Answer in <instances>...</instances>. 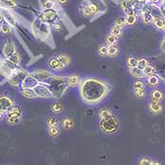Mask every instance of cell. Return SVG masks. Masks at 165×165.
<instances>
[{"label":"cell","mask_w":165,"mask_h":165,"mask_svg":"<svg viewBox=\"0 0 165 165\" xmlns=\"http://www.w3.org/2000/svg\"><path fill=\"white\" fill-rule=\"evenodd\" d=\"M80 93L86 102L96 103L105 97L108 93V87L100 80L89 78L82 82Z\"/></svg>","instance_id":"obj_1"},{"label":"cell","mask_w":165,"mask_h":165,"mask_svg":"<svg viewBox=\"0 0 165 165\" xmlns=\"http://www.w3.org/2000/svg\"><path fill=\"white\" fill-rule=\"evenodd\" d=\"M100 127L102 131L107 134H112L117 131L119 127V122L117 118L113 115H108L106 117L102 118L101 123H100Z\"/></svg>","instance_id":"obj_2"},{"label":"cell","mask_w":165,"mask_h":165,"mask_svg":"<svg viewBox=\"0 0 165 165\" xmlns=\"http://www.w3.org/2000/svg\"><path fill=\"white\" fill-rule=\"evenodd\" d=\"M14 64L9 60H2L0 62V73L5 76H11L14 73Z\"/></svg>","instance_id":"obj_3"},{"label":"cell","mask_w":165,"mask_h":165,"mask_svg":"<svg viewBox=\"0 0 165 165\" xmlns=\"http://www.w3.org/2000/svg\"><path fill=\"white\" fill-rule=\"evenodd\" d=\"M27 76L28 75L24 72V71H19V72L14 71V73L9 76V82L13 86H18L19 84L24 81V79L27 77Z\"/></svg>","instance_id":"obj_4"},{"label":"cell","mask_w":165,"mask_h":165,"mask_svg":"<svg viewBox=\"0 0 165 165\" xmlns=\"http://www.w3.org/2000/svg\"><path fill=\"white\" fill-rule=\"evenodd\" d=\"M12 108V101L11 98L7 96H1L0 97V111H9Z\"/></svg>","instance_id":"obj_5"},{"label":"cell","mask_w":165,"mask_h":165,"mask_svg":"<svg viewBox=\"0 0 165 165\" xmlns=\"http://www.w3.org/2000/svg\"><path fill=\"white\" fill-rule=\"evenodd\" d=\"M34 91H35V93H36V95L38 96H40V97L47 98L51 95L49 90L43 85H36L34 87Z\"/></svg>","instance_id":"obj_6"},{"label":"cell","mask_w":165,"mask_h":165,"mask_svg":"<svg viewBox=\"0 0 165 165\" xmlns=\"http://www.w3.org/2000/svg\"><path fill=\"white\" fill-rule=\"evenodd\" d=\"M22 85L24 88H34L35 86L38 85V79L34 76H27V77L22 82Z\"/></svg>","instance_id":"obj_7"},{"label":"cell","mask_w":165,"mask_h":165,"mask_svg":"<svg viewBox=\"0 0 165 165\" xmlns=\"http://www.w3.org/2000/svg\"><path fill=\"white\" fill-rule=\"evenodd\" d=\"M56 12L51 9H46V11H44L41 16V20L43 22H52L56 19Z\"/></svg>","instance_id":"obj_8"},{"label":"cell","mask_w":165,"mask_h":165,"mask_svg":"<svg viewBox=\"0 0 165 165\" xmlns=\"http://www.w3.org/2000/svg\"><path fill=\"white\" fill-rule=\"evenodd\" d=\"M3 53L7 58H9L11 55H13L15 53V49H14V46L13 44L11 43H6L5 44V46H4V49H3Z\"/></svg>","instance_id":"obj_9"},{"label":"cell","mask_w":165,"mask_h":165,"mask_svg":"<svg viewBox=\"0 0 165 165\" xmlns=\"http://www.w3.org/2000/svg\"><path fill=\"white\" fill-rule=\"evenodd\" d=\"M34 77H36L38 80H44L52 77V75L48 72H45V71H37L34 73Z\"/></svg>","instance_id":"obj_10"},{"label":"cell","mask_w":165,"mask_h":165,"mask_svg":"<svg viewBox=\"0 0 165 165\" xmlns=\"http://www.w3.org/2000/svg\"><path fill=\"white\" fill-rule=\"evenodd\" d=\"M49 66L55 70H61L63 65L60 63L59 58H52V59L49 60Z\"/></svg>","instance_id":"obj_11"},{"label":"cell","mask_w":165,"mask_h":165,"mask_svg":"<svg viewBox=\"0 0 165 165\" xmlns=\"http://www.w3.org/2000/svg\"><path fill=\"white\" fill-rule=\"evenodd\" d=\"M16 6V2L13 0H0V7L4 9H11Z\"/></svg>","instance_id":"obj_12"},{"label":"cell","mask_w":165,"mask_h":165,"mask_svg":"<svg viewBox=\"0 0 165 165\" xmlns=\"http://www.w3.org/2000/svg\"><path fill=\"white\" fill-rule=\"evenodd\" d=\"M22 95L28 98H35L38 96L36 93H35V91L32 90L31 88H25L22 91Z\"/></svg>","instance_id":"obj_13"},{"label":"cell","mask_w":165,"mask_h":165,"mask_svg":"<svg viewBox=\"0 0 165 165\" xmlns=\"http://www.w3.org/2000/svg\"><path fill=\"white\" fill-rule=\"evenodd\" d=\"M21 114V109L18 107H12V108L9 111V117H15L19 118Z\"/></svg>","instance_id":"obj_14"},{"label":"cell","mask_w":165,"mask_h":165,"mask_svg":"<svg viewBox=\"0 0 165 165\" xmlns=\"http://www.w3.org/2000/svg\"><path fill=\"white\" fill-rule=\"evenodd\" d=\"M97 11V7L95 4H90L88 7H86L84 9V14L86 16H90L91 14H93L95 12Z\"/></svg>","instance_id":"obj_15"},{"label":"cell","mask_w":165,"mask_h":165,"mask_svg":"<svg viewBox=\"0 0 165 165\" xmlns=\"http://www.w3.org/2000/svg\"><path fill=\"white\" fill-rule=\"evenodd\" d=\"M130 74L133 76H136V77H143L144 76V72L143 70L140 69V68H137V67H134V68H131L130 70Z\"/></svg>","instance_id":"obj_16"},{"label":"cell","mask_w":165,"mask_h":165,"mask_svg":"<svg viewBox=\"0 0 165 165\" xmlns=\"http://www.w3.org/2000/svg\"><path fill=\"white\" fill-rule=\"evenodd\" d=\"M79 83V78L78 76H72L69 77V79H68V84H69V86L71 87H76L78 85Z\"/></svg>","instance_id":"obj_17"},{"label":"cell","mask_w":165,"mask_h":165,"mask_svg":"<svg viewBox=\"0 0 165 165\" xmlns=\"http://www.w3.org/2000/svg\"><path fill=\"white\" fill-rule=\"evenodd\" d=\"M63 127L67 130H71L74 127V122L71 118H65L63 120Z\"/></svg>","instance_id":"obj_18"},{"label":"cell","mask_w":165,"mask_h":165,"mask_svg":"<svg viewBox=\"0 0 165 165\" xmlns=\"http://www.w3.org/2000/svg\"><path fill=\"white\" fill-rule=\"evenodd\" d=\"M111 34L112 35H114V36H121V34H122V30H121V27L120 25H113V27L111 28Z\"/></svg>","instance_id":"obj_19"},{"label":"cell","mask_w":165,"mask_h":165,"mask_svg":"<svg viewBox=\"0 0 165 165\" xmlns=\"http://www.w3.org/2000/svg\"><path fill=\"white\" fill-rule=\"evenodd\" d=\"M154 20V24L158 28H163L164 25H165V22L162 20L161 18H158V17H156L153 19Z\"/></svg>","instance_id":"obj_20"},{"label":"cell","mask_w":165,"mask_h":165,"mask_svg":"<svg viewBox=\"0 0 165 165\" xmlns=\"http://www.w3.org/2000/svg\"><path fill=\"white\" fill-rule=\"evenodd\" d=\"M119 53V49L116 46H114L113 44H111V46H109V50H108V55L109 56H116Z\"/></svg>","instance_id":"obj_21"},{"label":"cell","mask_w":165,"mask_h":165,"mask_svg":"<svg viewBox=\"0 0 165 165\" xmlns=\"http://www.w3.org/2000/svg\"><path fill=\"white\" fill-rule=\"evenodd\" d=\"M150 109H151V111H154V112H160L161 111V107L160 104H158V102H157V101H154V102L151 103Z\"/></svg>","instance_id":"obj_22"},{"label":"cell","mask_w":165,"mask_h":165,"mask_svg":"<svg viewBox=\"0 0 165 165\" xmlns=\"http://www.w3.org/2000/svg\"><path fill=\"white\" fill-rule=\"evenodd\" d=\"M152 97H153L154 101H160L161 99H162V93L160 91H154L153 93H152Z\"/></svg>","instance_id":"obj_23"},{"label":"cell","mask_w":165,"mask_h":165,"mask_svg":"<svg viewBox=\"0 0 165 165\" xmlns=\"http://www.w3.org/2000/svg\"><path fill=\"white\" fill-rule=\"evenodd\" d=\"M59 60L63 66H66L70 63V59L66 56V55H60V56L59 57Z\"/></svg>","instance_id":"obj_24"},{"label":"cell","mask_w":165,"mask_h":165,"mask_svg":"<svg viewBox=\"0 0 165 165\" xmlns=\"http://www.w3.org/2000/svg\"><path fill=\"white\" fill-rule=\"evenodd\" d=\"M136 20H137V18H136V16L134 14H128L127 16V18H125V22H127V24L130 25H134Z\"/></svg>","instance_id":"obj_25"},{"label":"cell","mask_w":165,"mask_h":165,"mask_svg":"<svg viewBox=\"0 0 165 165\" xmlns=\"http://www.w3.org/2000/svg\"><path fill=\"white\" fill-rule=\"evenodd\" d=\"M48 132H49V134L52 136V137H57V136H59L60 134V129L57 127H50Z\"/></svg>","instance_id":"obj_26"},{"label":"cell","mask_w":165,"mask_h":165,"mask_svg":"<svg viewBox=\"0 0 165 165\" xmlns=\"http://www.w3.org/2000/svg\"><path fill=\"white\" fill-rule=\"evenodd\" d=\"M137 64H138V60H136L134 57H130L127 60V65H128V67H130V68L137 67Z\"/></svg>","instance_id":"obj_27"},{"label":"cell","mask_w":165,"mask_h":165,"mask_svg":"<svg viewBox=\"0 0 165 165\" xmlns=\"http://www.w3.org/2000/svg\"><path fill=\"white\" fill-rule=\"evenodd\" d=\"M9 61H11L13 64H18L19 61H20V58H19V56L16 53H14L13 55H11V57L8 58Z\"/></svg>","instance_id":"obj_28"},{"label":"cell","mask_w":165,"mask_h":165,"mask_svg":"<svg viewBox=\"0 0 165 165\" xmlns=\"http://www.w3.org/2000/svg\"><path fill=\"white\" fill-rule=\"evenodd\" d=\"M148 82L151 86H157L158 84V78L157 76H151L149 78H148Z\"/></svg>","instance_id":"obj_29"},{"label":"cell","mask_w":165,"mask_h":165,"mask_svg":"<svg viewBox=\"0 0 165 165\" xmlns=\"http://www.w3.org/2000/svg\"><path fill=\"white\" fill-rule=\"evenodd\" d=\"M111 111H109V109H107V108L102 109L101 111H100V112H99V115H100V117H101V119L106 117V116H108V115H111Z\"/></svg>","instance_id":"obj_30"},{"label":"cell","mask_w":165,"mask_h":165,"mask_svg":"<svg viewBox=\"0 0 165 165\" xmlns=\"http://www.w3.org/2000/svg\"><path fill=\"white\" fill-rule=\"evenodd\" d=\"M147 66V60H144V59H142L140 60H138V64H137V67L140 68V69H144L145 67Z\"/></svg>","instance_id":"obj_31"},{"label":"cell","mask_w":165,"mask_h":165,"mask_svg":"<svg viewBox=\"0 0 165 165\" xmlns=\"http://www.w3.org/2000/svg\"><path fill=\"white\" fill-rule=\"evenodd\" d=\"M107 42L109 44H114L116 42H117V39H116V36L112 34H109L108 37H107Z\"/></svg>","instance_id":"obj_32"},{"label":"cell","mask_w":165,"mask_h":165,"mask_svg":"<svg viewBox=\"0 0 165 165\" xmlns=\"http://www.w3.org/2000/svg\"><path fill=\"white\" fill-rule=\"evenodd\" d=\"M153 20V17L151 16V14L149 13V12H145L144 13V21L145 24H149V23Z\"/></svg>","instance_id":"obj_33"},{"label":"cell","mask_w":165,"mask_h":165,"mask_svg":"<svg viewBox=\"0 0 165 165\" xmlns=\"http://www.w3.org/2000/svg\"><path fill=\"white\" fill-rule=\"evenodd\" d=\"M48 125H50V127H56V125H58V119L56 117H50L49 119H48Z\"/></svg>","instance_id":"obj_34"},{"label":"cell","mask_w":165,"mask_h":165,"mask_svg":"<svg viewBox=\"0 0 165 165\" xmlns=\"http://www.w3.org/2000/svg\"><path fill=\"white\" fill-rule=\"evenodd\" d=\"M154 71H155V69L152 66H146V67L144 68V69H143L144 74V75H146V76L151 75V74L153 73Z\"/></svg>","instance_id":"obj_35"},{"label":"cell","mask_w":165,"mask_h":165,"mask_svg":"<svg viewBox=\"0 0 165 165\" xmlns=\"http://www.w3.org/2000/svg\"><path fill=\"white\" fill-rule=\"evenodd\" d=\"M44 7L45 9H51L54 7V2L51 1V0H47V1L44 2Z\"/></svg>","instance_id":"obj_36"},{"label":"cell","mask_w":165,"mask_h":165,"mask_svg":"<svg viewBox=\"0 0 165 165\" xmlns=\"http://www.w3.org/2000/svg\"><path fill=\"white\" fill-rule=\"evenodd\" d=\"M6 16V20H7L9 24H11V25H15V20H14V18H13V16H12L11 14H9V13H6L5 14Z\"/></svg>","instance_id":"obj_37"},{"label":"cell","mask_w":165,"mask_h":165,"mask_svg":"<svg viewBox=\"0 0 165 165\" xmlns=\"http://www.w3.org/2000/svg\"><path fill=\"white\" fill-rule=\"evenodd\" d=\"M108 50H109V46H107V45H102L99 49V53L101 54L102 56H104V55L108 54Z\"/></svg>","instance_id":"obj_38"},{"label":"cell","mask_w":165,"mask_h":165,"mask_svg":"<svg viewBox=\"0 0 165 165\" xmlns=\"http://www.w3.org/2000/svg\"><path fill=\"white\" fill-rule=\"evenodd\" d=\"M135 92H136V95H137L139 98H143L144 96V89H135Z\"/></svg>","instance_id":"obj_39"},{"label":"cell","mask_w":165,"mask_h":165,"mask_svg":"<svg viewBox=\"0 0 165 165\" xmlns=\"http://www.w3.org/2000/svg\"><path fill=\"white\" fill-rule=\"evenodd\" d=\"M115 24L120 25V27H123V25H125L127 24V22H125V19H123V18H117L115 21Z\"/></svg>","instance_id":"obj_40"},{"label":"cell","mask_w":165,"mask_h":165,"mask_svg":"<svg viewBox=\"0 0 165 165\" xmlns=\"http://www.w3.org/2000/svg\"><path fill=\"white\" fill-rule=\"evenodd\" d=\"M1 31L3 33H9V27L8 24H3L1 25Z\"/></svg>","instance_id":"obj_41"},{"label":"cell","mask_w":165,"mask_h":165,"mask_svg":"<svg viewBox=\"0 0 165 165\" xmlns=\"http://www.w3.org/2000/svg\"><path fill=\"white\" fill-rule=\"evenodd\" d=\"M52 109H53V111H55V112H60L61 111V106L59 104V103H56V104L53 105Z\"/></svg>","instance_id":"obj_42"},{"label":"cell","mask_w":165,"mask_h":165,"mask_svg":"<svg viewBox=\"0 0 165 165\" xmlns=\"http://www.w3.org/2000/svg\"><path fill=\"white\" fill-rule=\"evenodd\" d=\"M19 122V118H15V117H9L8 118V123H9V124H17V123Z\"/></svg>","instance_id":"obj_43"},{"label":"cell","mask_w":165,"mask_h":165,"mask_svg":"<svg viewBox=\"0 0 165 165\" xmlns=\"http://www.w3.org/2000/svg\"><path fill=\"white\" fill-rule=\"evenodd\" d=\"M142 165H144V164H153V162L149 160V158H143V160H141V162H140Z\"/></svg>","instance_id":"obj_44"},{"label":"cell","mask_w":165,"mask_h":165,"mask_svg":"<svg viewBox=\"0 0 165 165\" xmlns=\"http://www.w3.org/2000/svg\"><path fill=\"white\" fill-rule=\"evenodd\" d=\"M134 88L135 89H144V83L141 81H137L134 84Z\"/></svg>","instance_id":"obj_45"},{"label":"cell","mask_w":165,"mask_h":165,"mask_svg":"<svg viewBox=\"0 0 165 165\" xmlns=\"http://www.w3.org/2000/svg\"><path fill=\"white\" fill-rule=\"evenodd\" d=\"M161 48H162L163 51H165V38H164V40L162 42V44H161Z\"/></svg>","instance_id":"obj_46"},{"label":"cell","mask_w":165,"mask_h":165,"mask_svg":"<svg viewBox=\"0 0 165 165\" xmlns=\"http://www.w3.org/2000/svg\"><path fill=\"white\" fill-rule=\"evenodd\" d=\"M2 21H3V15L0 13V27H1V23H2Z\"/></svg>","instance_id":"obj_47"},{"label":"cell","mask_w":165,"mask_h":165,"mask_svg":"<svg viewBox=\"0 0 165 165\" xmlns=\"http://www.w3.org/2000/svg\"><path fill=\"white\" fill-rule=\"evenodd\" d=\"M66 1H67V0H59L60 3H65Z\"/></svg>","instance_id":"obj_48"},{"label":"cell","mask_w":165,"mask_h":165,"mask_svg":"<svg viewBox=\"0 0 165 165\" xmlns=\"http://www.w3.org/2000/svg\"><path fill=\"white\" fill-rule=\"evenodd\" d=\"M151 2H153V3H157V2H158L160 0H150Z\"/></svg>","instance_id":"obj_49"},{"label":"cell","mask_w":165,"mask_h":165,"mask_svg":"<svg viewBox=\"0 0 165 165\" xmlns=\"http://www.w3.org/2000/svg\"><path fill=\"white\" fill-rule=\"evenodd\" d=\"M55 28H57V30H60V25H54Z\"/></svg>","instance_id":"obj_50"},{"label":"cell","mask_w":165,"mask_h":165,"mask_svg":"<svg viewBox=\"0 0 165 165\" xmlns=\"http://www.w3.org/2000/svg\"><path fill=\"white\" fill-rule=\"evenodd\" d=\"M138 2H140V3H143V2H144V0H137Z\"/></svg>","instance_id":"obj_51"},{"label":"cell","mask_w":165,"mask_h":165,"mask_svg":"<svg viewBox=\"0 0 165 165\" xmlns=\"http://www.w3.org/2000/svg\"><path fill=\"white\" fill-rule=\"evenodd\" d=\"M2 119V113H1V111H0V120Z\"/></svg>","instance_id":"obj_52"},{"label":"cell","mask_w":165,"mask_h":165,"mask_svg":"<svg viewBox=\"0 0 165 165\" xmlns=\"http://www.w3.org/2000/svg\"><path fill=\"white\" fill-rule=\"evenodd\" d=\"M164 28V30H165V25H164V28Z\"/></svg>","instance_id":"obj_53"}]
</instances>
